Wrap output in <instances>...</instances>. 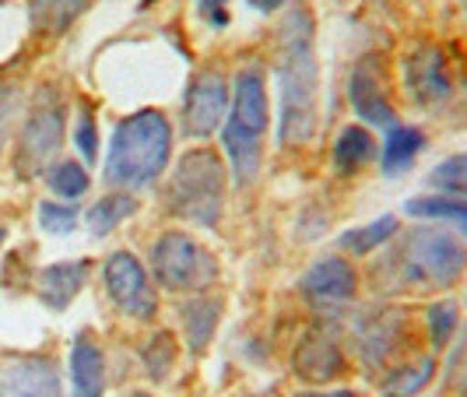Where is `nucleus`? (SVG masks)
<instances>
[{"label":"nucleus","instance_id":"7","mask_svg":"<svg viewBox=\"0 0 467 397\" xmlns=\"http://www.w3.org/2000/svg\"><path fill=\"white\" fill-rule=\"evenodd\" d=\"M64 141V102L53 89H39L32 110H28V120L22 127V141H18V159L15 165L22 169L25 176H36L43 172L47 162L57 155Z\"/></svg>","mask_w":467,"mask_h":397},{"label":"nucleus","instance_id":"34","mask_svg":"<svg viewBox=\"0 0 467 397\" xmlns=\"http://www.w3.org/2000/svg\"><path fill=\"white\" fill-rule=\"evenodd\" d=\"M299 397H358V394H348V391H337V394H299Z\"/></svg>","mask_w":467,"mask_h":397},{"label":"nucleus","instance_id":"9","mask_svg":"<svg viewBox=\"0 0 467 397\" xmlns=\"http://www.w3.org/2000/svg\"><path fill=\"white\" fill-rule=\"evenodd\" d=\"M106 288L127 317H151L155 313V288H151V281H148L134 254L119 250L106 260Z\"/></svg>","mask_w":467,"mask_h":397},{"label":"nucleus","instance_id":"23","mask_svg":"<svg viewBox=\"0 0 467 397\" xmlns=\"http://www.w3.org/2000/svg\"><path fill=\"white\" fill-rule=\"evenodd\" d=\"M394 233H398V218H394V214H383V218H376V222H369V225H362V229H355V233L341 235V250H348V254H355V257H362V254L376 250L379 243H387Z\"/></svg>","mask_w":467,"mask_h":397},{"label":"nucleus","instance_id":"8","mask_svg":"<svg viewBox=\"0 0 467 397\" xmlns=\"http://www.w3.org/2000/svg\"><path fill=\"white\" fill-rule=\"evenodd\" d=\"M229 113V89L218 70H197L183 99V131L190 138H208Z\"/></svg>","mask_w":467,"mask_h":397},{"label":"nucleus","instance_id":"2","mask_svg":"<svg viewBox=\"0 0 467 397\" xmlns=\"http://www.w3.org/2000/svg\"><path fill=\"white\" fill-rule=\"evenodd\" d=\"M169 148H172V131L159 110L127 117L123 123H117L109 138L106 180L127 190L148 187L169 162Z\"/></svg>","mask_w":467,"mask_h":397},{"label":"nucleus","instance_id":"32","mask_svg":"<svg viewBox=\"0 0 467 397\" xmlns=\"http://www.w3.org/2000/svg\"><path fill=\"white\" fill-rule=\"evenodd\" d=\"M204 15H208L211 25H225L229 22V11H225V0H201Z\"/></svg>","mask_w":467,"mask_h":397},{"label":"nucleus","instance_id":"17","mask_svg":"<svg viewBox=\"0 0 467 397\" xmlns=\"http://www.w3.org/2000/svg\"><path fill=\"white\" fill-rule=\"evenodd\" d=\"M421 144H425V138L415 127H390V134L383 141V172L400 176L408 165L419 159Z\"/></svg>","mask_w":467,"mask_h":397},{"label":"nucleus","instance_id":"13","mask_svg":"<svg viewBox=\"0 0 467 397\" xmlns=\"http://www.w3.org/2000/svg\"><path fill=\"white\" fill-rule=\"evenodd\" d=\"M303 288L309 296L324 299V303H345V299L355 296V271H351L348 260L327 257L306 271Z\"/></svg>","mask_w":467,"mask_h":397},{"label":"nucleus","instance_id":"27","mask_svg":"<svg viewBox=\"0 0 467 397\" xmlns=\"http://www.w3.org/2000/svg\"><path fill=\"white\" fill-rule=\"evenodd\" d=\"M457 328V306L453 303H436L429 309V338L436 349H443L450 341V334Z\"/></svg>","mask_w":467,"mask_h":397},{"label":"nucleus","instance_id":"11","mask_svg":"<svg viewBox=\"0 0 467 397\" xmlns=\"http://www.w3.org/2000/svg\"><path fill=\"white\" fill-rule=\"evenodd\" d=\"M348 99H351V110L362 120L379 123V127H398L394 123V110H390L387 92H383V70H379L376 57H366L358 68L351 70Z\"/></svg>","mask_w":467,"mask_h":397},{"label":"nucleus","instance_id":"22","mask_svg":"<svg viewBox=\"0 0 467 397\" xmlns=\"http://www.w3.org/2000/svg\"><path fill=\"white\" fill-rule=\"evenodd\" d=\"M138 211V201L130 193H113V197H102L92 211H88V229L95 235H106L113 233L123 218H130Z\"/></svg>","mask_w":467,"mask_h":397},{"label":"nucleus","instance_id":"4","mask_svg":"<svg viewBox=\"0 0 467 397\" xmlns=\"http://www.w3.org/2000/svg\"><path fill=\"white\" fill-rule=\"evenodd\" d=\"M169 201L180 218L193 225L214 229L222 218V201H225V169L222 159L208 148L187 151L169 183Z\"/></svg>","mask_w":467,"mask_h":397},{"label":"nucleus","instance_id":"35","mask_svg":"<svg viewBox=\"0 0 467 397\" xmlns=\"http://www.w3.org/2000/svg\"><path fill=\"white\" fill-rule=\"evenodd\" d=\"M127 397H148V394H127Z\"/></svg>","mask_w":467,"mask_h":397},{"label":"nucleus","instance_id":"21","mask_svg":"<svg viewBox=\"0 0 467 397\" xmlns=\"http://www.w3.org/2000/svg\"><path fill=\"white\" fill-rule=\"evenodd\" d=\"M432 370H436V362H432V359H419L415 366L394 370V373L379 383V394L383 397H415L421 387L432 380Z\"/></svg>","mask_w":467,"mask_h":397},{"label":"nucleus","instance_id":"26","mask_svg":"<svg viewBox=\"0 0 467 397\" xmlns=\"http://www.w3.org/2000/svg\"><path fill=\"white\" fill-rule=\"evenodd\" d=\"M429 183L443 193H457V197H467V151L464 155H450L446 162H440L432 169Z\"/></svg>","mask_w":467,"mask_h":397},{"label":"nucleus","instance_id":"20","mask_svg":"<svg viewBox=\"0 0 467 397\" xmlns=\"http://www.w3.org/2000/svg\"><path fill=\"white\" fill-rule=\"evenodd\" d=\"M373 144L376 141L366 127H345L337 144H334V162H337V169L341 172L362 169V165L373 159Z\"/></svg>","mask_w":467,"mask_h":397},{"label":"nucleus","instance_id":"28","mask_svg":"<svg viewBox=\"0 0 467 397\" xmlns=\"http://www.w3.org/2000/svg\"><path fill=\"white\" fill-rule=\"evenodd\" d=\"M172 359H176V345H172V338H169V334H159V338H151V345L144 349V362H148V373L155 376V380L169 373Z\"/></svg>","mask_w":467,"mask_h":397},{"label":"nucleus","instance_id":"10","mask_svg":"<svg viewBox=\"0 0 467 397\" xmlns=\"http://www.w3.org/2000/svg\"><path fill=\"white\" fill-rule=\"evenodd\" d=\"M0 397H60V376L49 359H0Z\"/></svg>","mask_w":467,"mask_h":397},{"label":"nucleus","instance_id":"18","mask_svg":"<svg viewBox=\"0 0 467 397\" xmlns=\"http://www.w3.org/2000/svg\"><path fill=\"white\" fill-rule=\"evenodd\" d=\"M85 7L88 0H32V25L47 36H60Z\"/></svg>","mask_w":467,"mask_h":397},{"label":"nucleus","instance_id":"24","mask_svg":"<svg viewBox=\"0 0 467 397\" xmlns=\"http://www.w3.org/2000/svg\"><path fill=\"white\" fill-rule=\"evenodd\" d=\"M183 328H187V341L201 351L211 341V334L218 328V306L208 299H193L183 306Z\"/></svg>","mask_w":467,"mask_h":397},{"label":"nucleus","instance_id":"29","mask_svg":"<svg viewBox=\"0 0 467 397\" xmlns=\"http://www.w3.org/2000/svg\"><path fill=\"white\" fill-rule=\"evenodd\" d=\"M74 222H78V211L70 208V204H53V201H43L39 204V225L47 229V233H70L74 229Z\"/></svg>","mask_w":467,"mask_h":397},{"label":"nucleus","instance_id":"16","mask_svg":"<svg viewBox=\"0 0 467 397\" xmlns=\"http://www.w3.org/2000/svg\"><path fill=\"white\" fill-rule=\"evenodd\" d=\"M345 370V359L330 338H306L303 349L296 351V373L306 380H334Z\"/></svg>","mask_w":467,"mask_h":397},{"label":"nucleus","instance_id":"12","mask_svg":"<svg viewBox=\"0 0 467 397\" xmlns=\"http://www.w3.org/2000/svg\"><path fill=\"white\" fill-rule=\"evenodd\" d=\"M404 78H408V92L421 106L443 102L450 95V78L443 68V53L436 47H419L415 53H408L404 60Z\"/></svg>","mask_w":467,"mask_h":397},{"label":"nucleus","instance_id":"15","mask_svg":"<svg viewBox=\"0 0 467 397\" xmlns=\"http://www.w3.org/2000/svg\"><path fill=\"white\" fill-rule=\"evenodd\" d=\"M70 383H74V397H102V387H106L102 351L85 334L70 349Z\"/></svg>","mask_w":467,"mask_h":397},{"label":"nucleus","instance_id":"5","mask_svg":"<svg viewBox=\"0 0 467 397\" xmlns=\"http://www.w3.org/2000/svg\"><path fill=\"white\" fill-rule=\"evenodd\" d=\"M398 271L415 288H446L464 275L467 250L440 229H415L400 239Z\"/></svg>","mask_w":467,"mask_h":397},{"label":"nucleus","instance_id":"33","mask_svg":"<svg viewBox=\"0 0 467 397\" xmlns=\"http://www.w3.org/2000/svg\"><path fill=\"white\" fill-rule=\"evenodd\" d=\"M250 7H257V11H275V7H281L285 0H246Z\"/></svg>","mask_w":467,"mask_h":397},{"label":"nucleus","instance_id":"36","mask_svg":"<svg viewBox=\"0 0 467 397\" xmlns=\"http://www.w3.org/2000/svg\"><path fill=\"white\" fill-rule=\"evenodd\" d=\"M0 243H4V229H0Z\"/></svg>","mask_w":467,"mask_h":397},{"label":"nucleus","instance_id":"19","mask_svg":"<svg viewBox=\"0 0 467 397\" xmlns=\"http://www.w3.org/2000/svg\"><path fill=\"white\" fill-rule=\"evenodd\" d=\"M408 214L415 218H432V222H446L450 229L467 235V201H450V197H411L408 201Z\"/></svg>","mask_w":467,"mask_h":397},{"label":"nucleus","instance_id":"30","mask_svg":"<svg viewBox=\"0 0 467 397\" xmlns=\"http://www.w3.org/2000/svg\"><path fill=\"white\" fill-rule=\"evenodd\" d=\"M15 113H18V89L15 85H0V151L7 144V131H11Z\"/></svg>","mask_w":467,"mask_h":397},{"label":"nucleus","instance_id":"31","mask_svg":"<svg viewBox=\"0 0 467 397\" xmlns=\"http://www.w3.org/2000/svg\"><path fill=\"white\" fill-rule=\"evenodd\" d=\"M74 144L81 148V155H85V159H95V144H99V138H95V120L88 117V113H81V120H78Z\"/></svg>","mask_w":467,"mask_h":397},{"label":"nucleus","instance_id":"14","mask_svg":"<svg viewBox=\"0 0 467 397\" xmlns=\"http://www.w3.org/2000/svg\"><path fill=\"white\" fill-rule=\"evenodd\" d=\"M88 278V264L85 260H67V264H49L39 275V296L49 309H67L70 299L81 292V285Z\"/></svg>","mask_w":467,"mask_h":397},{"label":"nucleus","instance_id":"6","mask_svg":"<svg viewBox=\"0 0 467 397\" xmlns=\"http://www.w3.org/2000/svg\"><path fill=\"white\" fill-rule=\"evenodd\" d=\"M151 267H155L159 285L172 288V292L208 288L211 281H214V275H218L214 257H211L201 243H193L183 233H165L151 246Z\"/></svg>","mask_w":467,"mask_h":397},{"label":"nucleus","instance_id":"25","mask_svg":"<svg viewBox=\"0 0 467 397\" xmlns=\"http://www.w3.org/2000/svg\"><path fill=\"white\" fill-rule=\"evenodd\" d=\"M47 183L53 193L74 201V197H81V193L88 190V172H85V165H78V162H57L47 172Z\"/></svg>","mask_w":467,"mask_h":397},{"label":"nucleus","instance_id":"1","mask_svg":"<svg viewBox=\"0 0 467 397\" xmlns=\"http://www.w3.org/2000/svg\"><path fill=\"white\" fill-rule=\"evenodd\" d=\"M278 32V141L281 144H306L317 131V99H320V70H317L309 11L292 7Z\"/></svg>","mask_w":467,"mask_h":397},{"label":"nucleus","instance_id":"37","mask_svg":"<svg viewBox=\"0 0 467 397\" xmlns=\"http://www.w3.org/2000/svg\"><path fill=\"white\" fill-rule=\"evenodd\" d=\"M464 11H467V0H464Z\"/></svg>","mask_w":467,"mask_h":397},{"label":"nucleus","instance_id":"3","mask_svg":"<svg viewBox=\"0 0 467 397\" xmlns=\"http://www.w3.org/2000/svg\"><path fill=\"white\" fill-rule=\"evenodd\" d=\"M267 134V81L257 64L235 74V99L225 117V151L233 159L235 183H250L260 169V148Z\"/></svg>","mask_w":467,"mask_h":397}]
</instances>
